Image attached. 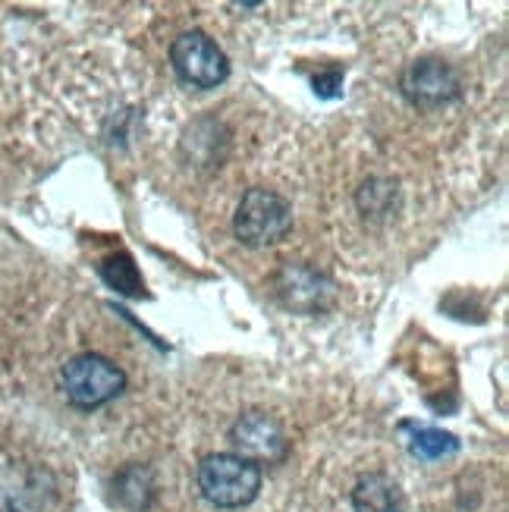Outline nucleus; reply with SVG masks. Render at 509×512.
<instances>
[{
    "label": "nucleus",
    "instance_id": "1",
    "mask_svg": "<svg viewBox=\"0 0 509 512\" xmlns=\"http://www.w3.org/2000/svg\"><path fill=\"white\" fill-rule=\"evenodd\" d=\"M198 491L220 509L249 506L261 491V469L236 453H214L198 465Z\"/></svg>",
    "mask_w": 509,
    "mask_h": 512
},
{
    "label": "nucleus",
    "instance_id": "2",
    "mask_svg": "<svg viewBox=\"0 0 509 512\" xmlns=\"http://www.w3.org/2000/svg\"><path fill=\"white\" fill-rule=\"evenodd\" d=\"M60 387L76 409H98L126 390V374L104 355L82 352L63 365Z\"/></svg>",
    "mask_w": 509,
    "mask_h": 512
},
{
    "label": "nucleus",
    "instance_id": "3",
    "mask_svg": "<svg viewBox=\"0 0 509 512\" xmlns=\"http://www.w3.org/2000/svg\"><path fill=\"white\" fill-rule=\"evenodd\" d=\"M293 227V208L286 205V198H280L271 189H249L242 195V202L236 208L233 230L239 242H246L252 249L274 246Z\"/></svg>",
    "mask_w": 509,
    "mask_h": 512
},
{
    "label": "nucleus",
    "instance_id": "4",
    "mask_svg": "<svg viewBox=\"0 0 509 512\" xmlns=\"http://www.w3.org/2000/svg\"><path fill=\"white\" fill-rule=\"evenodd\" d=\"M170 63L176 76L192 88H217L230 76V60L205 32H183L170 48Z\"/></svg>",
    "mask_w": 509,
    "mask_h": 512
},
{
    "label": "nucleus",
    "instance_id": "5",
    "mask_svg": "<svg viewBox=\"0 0 509 512\" xmlns=\"http://www.w3.org/2000/svg\"><path fill=\"white\" fill-rule=\"evenodd\" d=\"M400 92L415 107H444L459 98L462 82L447 60L422 57L412 60L400 76Z\"/></svg>",
    "mask_w": 509,
    "mask_h": 512
},
{
    "label": "nucleus",
    "instance_id": "6",
    "mask_svg": "<svg viewBox=\"0 0 509 512\" xmlns=\"http://www.w3.org/2000/svg\"><path fill=\"white\" fill-rule=\"evenodd\" d=\"M230 440H233V447L239 450L236 456L249 459L255 465L283 462L286 450H290V440H286L280 421L271 418L268 412H246L233 425Z\"/></svg>",
    "mask_w": 509,
    "mask_h": 512
},
{
    "label": "nucleus",
    "instance_id": "7",
    "mask_svg": "<svg viewBox=\"0 0 509 512\" xmlns=\"http://www.w3.org/2000/svg\"><path fill=\"white\" fill-rule=\"evenodd\" d=\"M277 296L286 308L302 311V315H318L334 302V280L308 264H286L274 280Z\"/></svg>",
    "mask_w": 509,
    "mask_h": 512
},
{
    "label": "nucleus",
    "instance_id": "8",
    "mask_svg": "<svg viewBox=\"0 0 509 512\" xmlns=\"http://www.w3.org/2000/svg\"><path fill=\"white\" fill-rule=\"evenodd\" d=\"M352 509L356 512H403V491L393 478L371 472L352 487Z\"/></svg>",
    "mask_w": 509,
    "mask_h": 512
},
{
    "label": "nucleus",
    "instance_id": "9",
    "mask_svg": "<svg viewBox=\"0 0 509 512\" xmlns=\"http://www.w3.org/2000/svg\"><path fill=\"white\" fill-rule=\"evenodd\" d=\"M403 431H412V434H409V450H412V456L425 459V462L453 456V453L459 450V440H456L453 434H447V431H440V428L403 425Z\"/></svg>",
    "mask_w": 509,
    "mask_h": 512
},
{
    "label": "nucleus",
    "instance_id": "10",
    "mask_svg": "<svg viewBox=\"0 0 509 512\" xmlns=\"http://www.w3.org/2000/svg\"><path fill=\"white\" fill-rule=\"evenodd\" d=\"M117 494L129 509H145L154 497V481L151 472L142 465H129L126 472L117 475Z\"/></svg>",
    "mask_w": 509,
    "mask_h": 512
},
{
    "label": "nucleus",
    "instance_id": "11",
    "mask_svg": "<svg viewBox=\"0 0 509 512\" xmlns=\"http://www.w3.org/2000/svg\"><path fill=\"white\" fill-rule=\"evenodd\" d=\"M359 208L365 217H384L396 208V183L390 180H368L359 192Z\"/></svg>",
    "mask_w": 509,
    "mask_h": 512
},
{
    "label": "nucleus",
    "instance_id": "12",
    "mask_svg": "<svg viewBox=\"0 0 509 512\" xmlns=\"http://www.w3.org/2000/svg\"><path fill=\"white\" fill-rule=\"evenodd\" d=\"M101 274H104L107 283H114L120 293H129V296L142 293V280L136 274V264H132L129 258H110V261H104Z\"/></svg>",
    "mask_w": 509,
    "mask_h": 512
},
{
    "label": "nucleus",
    "instance_id": "13",
    "mask_svg": "<svg viewBox=\"0 0 509 512\" xmlns=\"http://www.w3.org/2000/svg\"><path fill=\"white\" fill-rule=\"evenodd\" d=\"M315 92L321 95V98H337L340 95V88H343V73L340 70H330V73H321V76H315Z\"/></svg>",
    "mask_w": 509,
    "mask_h": 512
}]
</instances>
